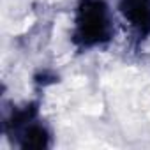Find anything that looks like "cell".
I'll list each match as a JSON object with an SVG mask.
<instances>
[{
  "instance_id": "cell-1",
  "label": "cell",
  "mask_w": 150,
  "mask_h": 150,
  "mask_svg": "<svg viewBox=\"0 0 150 150\" xmlns=\"http://www.w3.org/2000/svg\"><path fill=\"white\" fill-rule=\"evenodd\" d=\"M113 37V21L104 0H78L74 11L72 42L78 50L108 44Z\"/></svg>"
},
{
  "instance_id": "cell-3",
  "label": "cell",
  "mask_w": 150,
  "mask_h": 150,
  "mask_svg": "<svg viewBox=\"0 0 150 150\" xmlns=\"http://www.w3.org/2000/svg\"><path fill=\"white\" fill-rule=\"evenodd\" d=\"M57 81H58V78L55 76V74L48 72V71H44V72H41V74H37V76H35V83L41 85V87H48V85H53Z\"/></svg>"
},
{
  "instance_id": "cell-2",
  "label": "cell",
  "mask_w": 150,
  "mask_h": 150,
  "mask_svg": "<svg viewBox=\"0 0 150 150\" xmlns=\"http://www.w3.org/2000/svg\"><path fill=\"white\" fill-rule=\"evenodd\" d=\"M118 9L136 34L138 42L150 35V0H120Z\"/></svg>"
}]
</instances>
